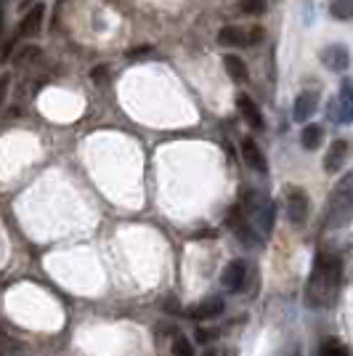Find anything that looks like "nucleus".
I'll use <instances>...</instances> for the list:
<instances>
[{"instance_id": "obj_26", "label": "nucleus", "mask_w": 353, "mask_h": 356, "mask_svg": "<svg viewBox=\"0 0 353 356\" xmlns=\"http://www.w3.org/2000/svg\"><path fill=\"white\" fill-rule=\"evenodd\" d=\"M202 356H215V351H207V354H202Z\"/></svg>"}, {"instance_id": "obj_21", "label": "nucleus", "mask_w": 353, "mask_h": 356, "mask_svg": "<svg viewBox=\"0 0 353 356\" xmlns=\"http://www.w3.org/2000/svg\"><path fill=\"white\" fill-rule=\"evenodd\" d=\"M173 356H194L192 341L183 338V335H176V341H173Z\"/></svg>"}, {"instance_id": "obj_19", "label": "nucleus", "mask_w": 353, "mask_h": 356, "mask_svg": "<svg viewBox=\"0 0 353 356\" xmlns=\"http://www.w3.org/2000/svg\"><path fill=\"white\" fill-rule=\"evenodd\" d=\"M319 356H348V348L340 341H335V338H327L322 343V348H319Z\"/></svg>"}, {"instance_id": "obj_25", "label": "nucleus", "mask_w": 353, "mask_h": 356, "mask_svg": "<svg viewBox=\"0 0 353 356\" xmlns=\"http://www.w3.org/2000/svg\"><path fill=\"white\" fill-rule=\"evenodd\" d=\"M0 30H3V0H0Z\"/></svg>"}, {"instance_id": "obj_18", "label": "nucleus", "mask_w": 353, "mask_h": 356, "mask_svg": "<svg viewBox=\"0 0 353 356\" xmlns=\"http://www.w3.org/2000/svg\"><path fill=\"white\" fill-rule=\"evenodd\" d=\"M329 11L340 22H348V19H353V0H332Z\"/></svg>"}, {"instance_id": "obj_11", "label": "nucleus", "mask_w": 353, "mask_h": 356, "mask_svg": "<svg viewBox=\"0 0 353 356\" xmlns=\"http://www.w3.org/2000/svg\"><path fill=\"white\" fill-rule=\"evenodd\" d=\"M236 106H239V112H242V118L247 120V125H250L252 131H263V115H261V109H258V104L252 102L250 96H239L236 99Z\"/></svg>"}, {"instance_id": "obj_23", "label": "nucleus", "mask_w": 353, "mask_h": 356, "mask_svg": "<svg viewBox=\"0 0 353 356\" xmlns=\"http://www.w3.org/2000/svg\"><path fill=\"white\" fill-rule=\"evenodd\" d=\"M144 54H151V45H141V48L128 51V59H138V56H144Z\"/></svg>"}, {"instance_id": "obj_24", "label": "nucleus", "mask_w": 353, "mask_h": 356, "mask_svg": "<svg viewBox=\"0 0 353 356\" xmlns=\"http://www.w3.org/2000/svg\"><path fill=\"white\" fill-rule=\"evenodd\" d=\"M6 93H8V77L3 74V77H0V102L6 99Z\"/></svg>"}, {"instance_id": "obj_22", "label": "nucleus", "mask_w": 353, "mask_h": 356, "mask_svg": "<svg viewBox=\"0 0 353 356\" xmlns=\"http://www.w3.org/2000/svg\"><path fill=\"white\" fill-rule=\"evenodd\" d=\"M265 40V30L263 27H255L252 32H247V45H258Z\"/></svg>"}, {"instance_id": "obj_14", "label": "nucleus", "mask_w": 353, "mask_h": 356, "mask_svg": "<svg viewBox=\"0 0 353 356\" xmlns=\"http://www.w3.org/2000/svg\"><path fill=\"white\" fill-rule=\"evenodd\" d=\"M322 138H324V128L316 125V122H306V128L300 131V144H303V149H309V152L319 149Z\"/></svg>"}, {"instance_id": "obj_12", "label": "nucleus", "mask_w": 353, "mask_h": 356, "mask_svg": "<svg viewBox=\"0 0 353 356\" xmlns=\"http://www.w3.org/2000/svg\"><path fill=\"white\" fill-rule=\"evenodd\" d=\"M242 157H245V163L250 165L252 170H258V173H265V170H268L263 152H261V147L252 141L250 136H247V138H242Z\"/></svg>"}, {"instance_id": "obj_17", "label": "nucleus", "mask_w": 353, "mask_h": 356, "mask_svg": "<svg viewBox=\"0 0 353 356\" xmlns=\"http://www.w3.org/2000/svg\"><path fill=\"white\" fill-rule=\"evenodd\" d=\"M40 59H43V51H40L38 45H22L14 56V61L19 67H22V64L27 67V64H35V61H40Z\"/></svg>"}, {"instance_id": "obj_16", "label": "nucleus", "mask_w": 353, "mask_h": 356, "mask_svg": "<svg viewBox=\"0 0 353 356\" xmlns=\"http://www.w3.org/2000/svg\"><path fill=\"white\" fill-rule=\"evenodd\" d=\"M218 43L231 45V48H236V45H247V32L239 30V27H223V30L218 32Z\"/></svg>"}, {"instance_id": "obj_5", "label": "nucleus", "mask_w": 353, "mask_h": 356, "mask_svg": "<svg viewBox=\"0 0 353 356\" xmlns=\"http://www.w3.org/2000/svg\"><path fill=\"white\" fill-rule=\"evenodd\" d=\"M322 61L327 70H332V72H345L348 67H351V54H348V48L345 45H327L322 51Z\"/></svg>"}, {"instance_id": "obj_9", "label": "nucleus", "mask_w": 353, "mask_h": 356, "mask_svg": "<svg viewBox=\"0 0 353 356\" xmlns=\"http://www.w3.org/2000/svg\"><path fill=\"white\" fill-rule=\"evenodd\" d=\"M348 141H343V138H338V141H332V147L327 149V154H324V170L327 173H338L340 168L345 165V160H348Z\"/></svg>"}, {"instance_id": "obj_13", "label": "nucleus", "mask_w": 353, "mask_h": 356, "mask_svg": "<svg viewBox=\"0 0 353 356\" xmlns=\"http://www.w3.org/2000/svg\"><path fill=\"white\" fill-rule=\"evenodd\" d=\"M223 314V300L221 298H207V300H202V303H197V306H192L189 309V316L192 319H215V316H221Z\"/></svg>"}, {"instance_id": "obj_7", "label": "nucleus", "mask_w": 353, "mask_h": 356, "mask_svg": "<svg viewBox=\"0 0 353 356\" xmlns=\"http://www.w3.org/2000/svg\"><path fill=\"white\" fill-rule=\"evenodd\" d=\"M316 106H319V93L316 90H303L297 99H295V109H293V118L297 122H309L313 118V112H316Z\"/></svg>"}, {"instance_id": "obj_15", "label": "nucleus", "mask_w": 353, "mask_h": 356, "mask_svg": "<svg viewBox=\"0 0 353 356\" xmlns=\"http://www.w3.org/2000/svg\"><path fill=\"white\" fill-rule=\"evenodd\" d=\"M223 64H226V72H229V77H231L234 83H245V80L250 77L247 64L239 59V56H234V54H229V56L223 59Z\"/></svg>"}, {"instance_id": "obj_10", "label": "nucleus", "mask_w": 353, "mask_h": 356, "mask_svg": "<svg viewBox=\"0 0 353 356\" xmlns=\"http://www.w3.org/2000/svg\"><path fill=\"white\" fill-rule=\"evenodd\" d=\"M338 104V122H353V83L351 80H343L340 83V93L335 99Z\"/></svg>"}, {"instance_id": "obj_2", "label": "nucleus", "mask_w": 353, "mask_h": 356, "mask_svg": "<svg viewBox=\"0 0 353 356\" xmlns=\"http://www.w3.org/2000/svg\"><path fill=\"white\" fill-rule=\"evenodd\" d=\"M353 218V173L340 178L338 186L332 189L329 205H327V216H324V226L327 229H340Z\"/></svg>"}, {"instance_id": "obj_1", "label": "nucleus", "mask_w": 353, "mask_h": 356, "mask_svg": "<svg viewBox=\"0 0 353 356\" xmlns=\"http://www.w3.org/2000/svg\"><path fill=\"white\" fill-rule=\"evenodd\" d=\"M340 277H343V266L335 252H319L313 271L306 284V303L311 309H327L332 306V300L340 290Z\"/></svg>"}, {"instance_id": "obj_4", "label": "nucleus", "mask_w": 353, "mask_h": 356, "mask_svg": "<svg viewBox=\"0 0 353 356\" xmlns=\"http://www.w3.org/2000/svg\"><path fill=\"white\" fill-rule=\"evenodd\" d=\"M43 22H45V3H38V6H32L30 11L22 16V22H19V38H35L38 32L43 30Z\"/></svg>"}, {"instance_id": "obj_8", "label": "nucleus", "mask_w": 353, "mask_h": 356, "mask_svg": "<svg viewBox=\"0 0 353 356\" xmlns=\"http://www.w3.org/2000/svg\"><path fill=\"white\" fill-rule=\"evenodd\" d=\"M229 226L234 229V234L245 245H258V237H255V232H252V226H250V221H247V213L245 210H239V208H234L231 213H229Z\"/></svg>"}, {"instance_id": "obj_3", "label": "nucleus", "mask_w": 353, "mask_h": 356, "mask_svg": "<svg viewBox=\"0 0 353 356\" xmlns=\"http://www.w3.org/2000/svg\"><path fill=\"white\" fill-rule=\"evenodd\" d=\"M309 194L303 192L300 186H290L287 192V216H290V223L293 226H303L309 221Z\"/></svg>"}, {"instance_id": "obj_20", "label": "nucleus", "mask_w": 353, "mask_h": 356, "mask_svg": "<svg viewBox=\"0 0 353 356\" xmlns=\"http://www.w3.org/2000/svg\"><path fill=\"white\" fill-rule=\"evenodd\" d=\"M239 6H242L245 14L261 16V14H265V8H268V0H242Z\"/></svg>"}, {"instance_id": "obj_6", "label": "nucleus", "mask_w": 353, "mask_h": 356, "mask_svg": "<svg viewBox=\"0 0 353 356\" xmlns=\"http://www.w3.org/2000/svg\"><path fill=\"white\" fill-rule=\"evenodd\" d=\"M245 277H247V266H245V261H231L229 266L223 268L221 284L229 290V293H239V290L245 287Z\"/></svg>"}]
</instances>
